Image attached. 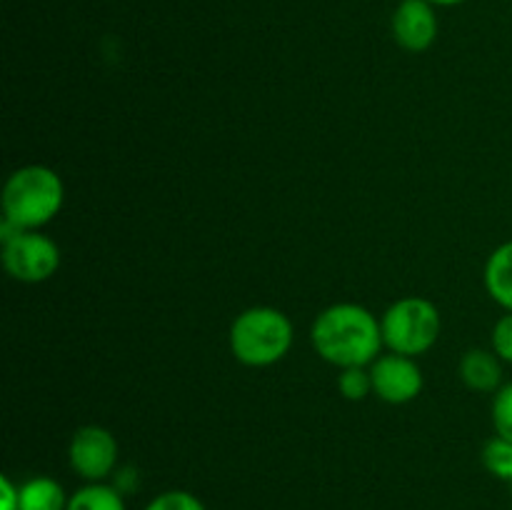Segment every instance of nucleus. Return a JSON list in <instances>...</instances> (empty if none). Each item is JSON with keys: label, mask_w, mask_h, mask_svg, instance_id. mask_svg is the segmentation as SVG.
I'll use <instances>...</instances> for the list:
<instances>
[{"label": "nucleus", "mask_w": 512, "mask_h": 510, "mask_svg": "<svg viewBox=\"0 0 512 510\" xmlns=\"http://www.w3.org/2000/svg\"><path fill=\"white\" fill-rule=\"evenodd\" d=\"M310 340L315 353L328 363L338 368H365L378 360L383 328L363 305L338 303L315 318Z\"/></svg>", "instance_id": "obj_1"}, {"label": "nucleus", "mask_w": 512, "mask_h": 510, "mask_svg": "<svg viewBox=\"0 0 512 510\" xmlns=\"http://www.w3.org/2000/svg\"><path fill=\"white\" fill-rule=\"evenodd\" d=\"M65 200L63 180L45 165L15 170L3 188V220L20 230H38L60 213Z\"/></svg>", "instance_id": "obj_2"}, {"label": "nucleus", "mask_w": 512, "mask_h": 510, "mask_svg": "<svg viewBox=\"0 0 512 510\" xmlns=\"http://www.w3.org/2000/svg\"><path fill=\"white\" fill-rule=\"evenodd\" d=\"M293 345V323L278 308H248L230 325V350L248 368H265L288 355Z\"/></svg>", "instance_id": "obj_3"}, {"label": "nucleus", "mask_w": 512, "mask_h": 510, "mask_svg": "<svg viewBox=\"0 0 512 510\" xmlns=\"http://www.w3.org/2000/svg\"><path fill=\"white\" fill-rule=\"evenodd\" d=\"M380 328H383V343L393 353L415 358L428 353L438 343L443 323L438 308L430 300L403 298L385 310Z\"/></svg>", "instance_id": "obj_4"}, {"label": "nucleus", "mask_w": 512, "mask_h": 510, "mask_svg": "<svg viewBox=\"0 0 512 510\" xmlns=\"http://www.w3.org/2000/svg\"><path fill=\"white\" fill-rule=\"evenodd\" d=\"M3 265L20 283H43L60 268V250L38 230H18L3 240Z\"/></svg>", "instance_id": "obj_5"}, {"label": "nucleus", "mask_w": 512, "mask_h": 510, "mask_svg": "<svg viewBox=\"0 0 512 510\" xmlns=\"http://www.w3.org/2000/svg\"><path fill=\"white\" fill-rule=\"evenodd\" d=\"M70 468L88 483H103L118 465V440L100 425L78 428L68 448Z\"/></svg>", "instance_id": "obj_6"}, {"label": "nucleus", "mask_w": 512, "mask_h": 510, "mask_svg": "<svg viewBox=\"0 0 512 510\" xmlns=\"http://www.w3.org/2000/svg\"><path fill=\"white\" fill-rule=\"evenodd\" d=\"M373 393L390 405L410 403L423 390V373L408 355H383L370 368Z\"/></svg>", "instance_id": "obj_7"}, {"label": "nucleus", "mask_w": 512, "mask_h": 510, "mask_svg": "<svg viewBox=\"0 0 512 510\" xmlns=\"http://www.w3.org/2000/svg\"><path fill=\"white\" fill-rule=\"evenodd\" d=\"M393 35L410 53H423L438 38V15L428 0H403L393 13Z\"/></svg>", "instance_id": "obj_8"}, {"label": "nucleus", "mask_w": 512, "mask_h": 510, "mask_svg": "<svg viewBox=\"0 0 512 510\" xmlns=\"http://www.w3.org/2000/svg\"><path fill=\"white\" fill-rule=\"evenodd\" d=\"M460 380L475 393H498L503 388V360L495 350H468L460 360Z\"/></svg>", "instance_id": "obj_9"}, {"label": "nucleus", "mask_w": 512, "mask_h": 510, "mask_svg": "<svg viewBox=\"0 0 512 510\" xmlns=\"http://www.w3.org/2000/svg\"><path fill=\"white\" fill-rule=\"evenodd\" d=\"M485 288L495 303L512 313V240L495 248L485 263Z\"/></svg>", "instance_id": "obj_10"}, {"label": "nucleus", "mask_w": 512, "mask_h": 510, "mask_svg": "<svg viewBox=\"0 0 512 510\" xmlns=\"http://www.w3.org/2000/svg\"><path fill=\"white\" fill-rule=\"evenodd\" d=\"M68 495L58 480L38 475L20 485V510H68Z\"/></svg>", "instance_id": "obj_11"}, {"label": "nucleus", "mask_w": 512, "mask_h": 510, "mask_svg": "<svg viewBox=\"0 0 512 510\" xmlns=\"http://www.w3.org/2000/svg\"><path fill=\"white\" fill-rule=\"evenodd\" d=\"M68 510H128L123 493L115 485L88 483L75 490L68 500Z\"/></svg>", "instance_id": "obj_12"}, {"label": "nucleus", "mask_w": 512, "mask_h": 510, "mask_svg": "<svg viewBox=\"0 0 512 510\" xmlns=\"http://www.w3.org/2000/svg\"><path fill=\"white\" fill-rule=\"evenodd\" d=\"M483 465L500 480H508L512 483V443L510 440L490 438L483 448Z\"/></svg>", "instance_id": "obj_13"}, {"label": "nucleus", "mask_w": 512, "mask_h": 510, "mask_svg": "<svg viewBox=\"0 0 512 510\" xmlns=\"http://www.w3.org/2000/svg\"><path fill=\"white\" fill-rule=\"evenodd\" d=\"M340 393L348 400H363L373 393V378L365 368H343L338 378Z\"/></svg>", "instance_id": "obj_14"}, {"label": "nucleus", "mask_w": 512, "mask_h": 510, "mask_svg": "<svg viewBox=\"0 0 512 510\" xmlns=\"http://www.w3.org/2000/svg\"><path fill=\"white\" fill-rule=\"evenodd\" d=\"M493 425L500 438L512 443V383L503 385L493 398Z\"/></svg>", "instance_id": "obj_15"}, {"label": "nucleus", "mask_w": 512, "mask_h": 510, "mask_svg": "<svg viewBox=\"0 0 512 510\" xmlns=\"http://www.w3.org/2000/svg\"><path fill=\"white\" fill-rule=\"evenodd\" d=\"M145 510H205V505L188 490H168L150 500Z\"/></svg>", "instance_id": "obj_16"}, {"label": "nucleus", "mask_w": 512, "mask_h": 510, "mask_svg": "<svg viewBox=\"0 0 512 510\" xmlns=\"http://www.w3.org/2000/svg\"><path fill=\"white\" fill-rule=\"evenodd\" d=\"M493 350L500 360L512 363V313L503 315L493 328Z\"/></svg>", "instance_id": "obj_17"}, {"label": "nucleus", "mask_w": 512, "mask_h": 510, "mask_svg": "<svg viewBox=\"0 0 512 510\" xmlns=\"http://www.w3.org/2000/svg\"><path fill=\"white\" fill-rule=\"evenodd\" d=\"M0 495H3L0 510H20V488H15L10 478L0 480Z\"/></svg>", "instance_id": "obj_18"}, {"label": "nucleus", "mask_w": 512, "mask_h": 510, "mask_svg": "<svg viewBox=\"0 0 512 510\" xmlns=\"http://www.w3.org/2000/svg\"><path fill=\"white\" fill-rule=\"evenodd\" d=\"M428 3H433V5H458V3H465V0H428Z\"/></svg>", "instance_id": "obj_19"}, {"label": "nucleus", "mask_w": 512, "mask_h": 510, "mask_svg": "<svg viewBox=\"0 0 512 510\" xmlns=\"http://www.w3.org/2000/svg\"><path fill=\"white\" fill-rule=\"evenodd\" d=\"M510 490H512V483H510Z\"/></svg>", "instance_id": "obj_20"}]
</instances>
